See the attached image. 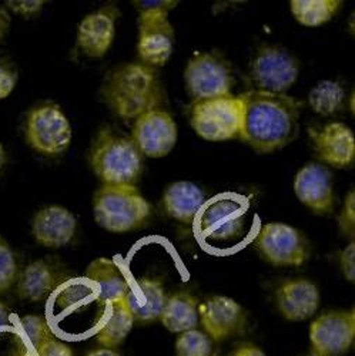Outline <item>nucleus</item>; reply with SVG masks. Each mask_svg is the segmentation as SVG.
<instances>
[{
	"mask_svg": "<svg viewBox=\"0 0 355 356\" xmlns=\"http://www.w3.org/2000/svg\"><path fill=\"white\" fill-rule=\"evenodd\" d=\"M167 295L163 282L156 278L141 277L130 280L123 301L137 322H155L160 319Z\"/></svg>",
	"mask_w": 355,
	"mask_h": 356,
	"instance_id": "obj_20",
	"label": "nucleus"
},
{
	"mask_svg": "<svg viewBox=\"0 0 355 356\" xmlns=\"http://www.w3.org/2000/svg\"><path fill=\"white\" fill-rule=\"evenodd\" d=\"M140 13H168L177 6V0H149V2H132Z\"/></svg>",
	"mask_w": 355,
	"mask_h": 356,
	"instance_id": "obj_36",
	"label": "nucleus"
},
{
	"mask_svg": "<svg viewBox=\"0 0 355 356\" xmlns=\"http://www.w3.org/2000/svg\"><path fill=\"white\" fill-rule=\"evenodd\" d=\"M160 321L171 334L196 330L198 325V300L189 291L174 292L167 296Z\"/></svg>",
	"mask_w": 355,
	"mask_h": 356,
	"instance_id": "obj_25",
	"label": "nucleus"
},
{
	"mask_svg": "<svg viewBox=\"0 0 355 356\" xmlns=\"http://www.w3.org/2000/svg\"><path fill=\"white\" fill-rule=\"evenodd\" d=\"M24 134L35 152L49 157L63 154L72 143L69 118L53 103L40 104L29 113Z\"/></svg>",
	"mask_w": 355,
	"mask_h": 356,
	"instance_id": "obj_8",
	"label": "nucleus"
},
{
	"mask_svg": "<svg viewBox=\"0 0 355 356\" xmlns=\"http://www.w3.org/2000/svg\"><path fill=\"white\" fill-rule=\"evenodd\" d=\"M46 2L43 0H12V2H6V8L22 17H35L38 16Z\"/></svg>",
	"mask_w": 355,
	"mask_h": 356,
	"instance_id": "obj_34",
	"label": "nucleus"
},
{
	"mask_svg": "<svg viewBox=\"0 0 355 356\" xmlns=\"http://www.w3.org/2000/svg\"><path fill=\"white\" fill-rule=\"evenodd\" d=\"M118 16L120 12L114 5L87 15L77 26V47L88 57H103L113 44Z\"/></svg>",
	"mask_w": 355,
	"mask_h": 356,
	"instance_id": "obj_16",
	"label": "nucleus"
},
{
	"mask_svg": "<svg viewBox=\"0 0 355 356\" xmlns=\"http://www.w3.org/2000/svg\"><path fill=\"white\" fill-rule=\"evenodd\" d=\"M250 202L235 193H221L207 200L194 221L198 238L210 247H227L246 231Z\"/></svg>",
	"mask_w": 355,
	"mask_h": 356,
	"instance_id": "obj_4",
	"label": "nucleus"
},
{
	"mask_svg": "<svg viewBox=\"0 0 355 356\" xmlns=\"http://www.w3.org/2000/svg\"><path fill=\"white\" fill-rule=\"evenodd\" d=\"M93 216L106 231L123 234L143 228L152 216V205L136 186L103 184L93 197Z\"/></svg>",
	"mask_w": 355,
	"mask_h": 356,
	"instance_id": "obj_5",
	"label": "nucleus"
},
{
	"mask_svg": "<svg viewBox=\"0 0 355 356\" xmlns=\"http://www.w3.org/2000/svg\"><path fill=\"white\" fill-rule=\"evenodd\" d=\"M12 318V309L5 302L0 301V335L12 332L15 330V323Z\"/></svg>",
	"mask_w": 355,
	"mask_h": 356,
	"instance_id": "obj_38",
	"label": "nucleus"
},
{
	"mask_svg": "<svg viewBox=\"0 0 355 356\" xmlns=\"http://www.w3.org/2000/svg\"><path fill=\"white\" fill-rule=\"evenodd\" d=\"M102 308L96 338L103 348L114 349L126 341L136 321L123 300L107 302Z\"/></svg>",
	"mask_w": 355,
	"mask_h": 356,
	"instance_id": "obj_24",
	"label": "nucleus"
},
{
	"mask_svg": "<svg viewBox=\"0 0 355 356\" xmlns=\"http://www.w3.org/2000/svg\"><path fill=\"white\" fill-rule=\"evenodd\" d=\"M294 193L299 201L318 216L334 211L336 194L333 175L327 167L308 163L294 177Z\"/></svg>",
	"mask_w": 355,
	"mask_h": 356,
	"instance_id": "obj_15",
	"label": "nucleus"
},
{
	"mask_svg": "<svg viewBox=\"0 0 355 356\" xmlns=\"http://www.w3.org/2000/svg\"><path fill=\"white\" fill-rule=\"evenodd\" d=\"M35 355H36V353H35ZM35 355H33V353H27V352H24V353L22 352L19 356H35Z\"/></svg>",
	"mask_w": 355,
	"mask_h": 356,
	"instance_id": "obj_43",
	"label": "nucleus"
},
{
	"mask_svg": "<svg viewBox=\"0 0 355 356\" xmlns=\"http://www.w3.org/2000/svg\"><path fill=\"white\" fill-rule=\"evenodd\" d=\"M93 301H96V295L86 278H69L53 292L54 307L63 314L77 312Z\"/></svg>",
	"mask_w": 355,
	"mask_h": 356,
	"instance_id": "obj_26",
	"label": "nucleus"
},
{
	"mask_svg": "<svg viewBox=\"0 0 355 356\" xmlns=\"http://www.w3.org/2000/svg\"><path fill=\"white\" fill-rule=\"evenodd\" d=\"M6 163H8V154H6V150H5L3 144L0 143V171L5 168Z\"/></svg>",
	"mask_w": 355,
	"mask_h": 356,
	"instance_id": "obj_42",
	"label": "nucleus"
},
{
	"mask_svg": "<svg viewBox=\"0 0 355 356\" xmlns=\"http://www.w3.org/2000/svg\"><path fill=\"white\" fill-rule=\"evenodd\" d=\"M232 356H265V353L261 348L253 343H243L234 350Z\"/></svg>",
	"mask_w": 355,
	"mask_h": 356,
	"instance_id": "obj_39",
	"label": "nucleus"
},
{
	"mask_svg": "<svg viewBox=\"0 0 355 356\" xmlns=\"http://www.w3.org/2000/svg\"><path fill=\"white\" fill-rule=\"evenodd\" d=\"M300 74V63L297 57L287 49L264 44L251 60L250 80L255 90L265 93L285 95Z\"/></svg>",
	"mask_w": 355,
	"mask_h": 356,
	"instance_id": "obj_10",
	"label": "nucleus"
},
{
	"mask_svg": "<svg viewBox=\"0 0 355 356\" xmlns=\"http://www.w3.org/2000/svg\"><path fill=\"white\" fill-rule=\"evenodd\" d=\"M19 80V72L16 66L8 58L0 60V100H3L12 95Z\"/></svg>",
	"mask_w": 355,
	"mask_h": 356,
	"instance_id": "obj_33",
	"label": "nucleus"
},
{
	"mask_svg": "<svg viewBox=\"0 0 355 356\" xmlns=\"http://www.w3.org/2000/svg\"><path fill=\"white\" fill-rule=\"evenodd\" d=\"M306 356H320V355H317V353H314V352H311V353H308V355H306Z\"/></svg>",
	"mask_w": 355,
	"mask_h": 356,
	"instance_id": "obj_44",
	"label": "nucleus"
},
{
	"mask_svg": "<svg viewBox=\"0 0 355 356\" xmlns=\"http://www.w3.org/2000/svg\"><path fill=\"white\" fill-rule=\"evenodd\" d=\"M36 356H74V353L69 345L52 338L36 350Z\"/></svg>",
	"mask_w": 355,
	"mask_h": 356,
	"instance_id": "obj_37",
	"label": "nucleus"
},
{
	"mask_svg": "<svg viewBox=\"0 0 355 356\" xmlns=\"http://www.w3.org/2000/svg\"><path fill=\"white\" fill-rule=\"evenodd\" d=\"M338 228L341 234L354 240L355 235V190L351 188L344 200L342 210L338 217Z\"/></svg>",
	"mask_w": 355,
	"mask_h": 356,
	"instance_id": "obj_32",
	"label": "nucleus"
},
{
	"mask_svg": "<svg viewBox=\"0 0 355 356\" xmlns=\"http://www.w3.org/2000/svg\"><path fill=\"white\" fill-rule=\"evenodd\" d=\"M344 99V87L338 81L321 80L311 88L308 104L317 114L331 115L341 110Z\"/></svg>",
	"mask_w": 355,
	"mask_h": 356,
	"instance_id": "obj_29",
	"label": "nucleus"
},
{
	"mask_svg": "<svg viewBox=\"0 0 355 356\" xmlns=\"http://www.w3.org/2000/svg\"><path fill=\"white\" fill-rule=\"evenodd\" d=\"M107 107L123 120L160 110L164 88L157 70L144 63H125L111 69L100 90Z\"/></svg>",
	"mask_w": 355,
	"mask_h": 356,
	"instance_id": "obj_2",
	"label": "nucleus"
},
{
	"mask_svg": "<svg viewBox=\"0 0 355 356\" xmlns=\"http://www.w3.org/2000/svg\"><path fill=\"white\" fill-rule=\"evenodd\" d=\"M17 262L8 241L0 236V293H5L17 281Z\"/></svg>",
	"mask_w": 355,
	"mask_h": 356,
	"instance_id": "obj_31",
	"label": "nucleus"
},
{
	"mask_svg": "<svg viewBox=\"0 0 355 356\" xmlns=\"http://www.w3.org/2000/svg\"><path fill=\"white\" fill-rule=\"evenodd\" d=\"M86 356H120L117 352H114L113 349H107V348H100V349H96L90 353H87Z\"/></svg>",
	"mask_w": 355,
	"mask_h": 356,
	"instance_id": "obj_41",
	"label": "nucleus"
},
{
	"mask_svg": "<svg viewBox=\"0 0 355 356\" xmlns=\"http://www.w3.org/2000/svg\"><path fill=\"white\" fill-rule=\"evenodd\" d=\"M84 278L90 282L96 302L104 305L111 301L123 300L129 288L130 277L122 265L110 258H97L88 264Z\"/></svg>",
	"mask_w": 355,
	"mask_h": 356,
	"instance_id": "obj_22",
	"label": "nucleus"
},
{
	"mask_svg": "<svg viewBox=\"0 0 355 356\" xmlns=\"http://www.w3.org/2000/svg\"><path fill=\"white\" fill-rule=\"evenodd\" d=\"M132 140L143 156L166 157L177 143V124L168 111H149L136 118Z\"/></svg>",
	"mask_w": 355,
	"mask_h": 356,
	"instance_id": "obj_14",
	"label": "nucleus"
},
{
	"mask_svg": "<svg viewBox=\"0 0 355 356\" xmlns=\"http://www.w3.org/2000/svg\"><path fill=\"white\" fill-rule=\"evenodd\" d=\"M198 321L207 337L223 342L246 330L247 314L235 300L216 295L198 304Z\"/></svg>",
	"mask_w": 355,
	"mask_h": 356,
	"instance_id": "obj_13",
	"label": "nucleus"
},
{
	"mask_svg": "<svg viewBox=\"0 0 355 356\" xmlns=\"http://www.w3.org/2000/svg\"><path fill=\"white\" fill-rule=\"evenodd\" d=\"M341 0H291L294 19L306 27H318L329 23L341 9Z\"/></svg>",
	"mask_w": 355,
	"mask_h": 356,
	"instance_id": "obj_27",
	"label": "nucleus"
},
{
	"mask_svg": "<svg viewBox=\"0 0 355 356\" xmlns=\"http://www.w3.org/2000/svg\"><path fill=\"white\" fill-rule=\"evenodd\" d=\"M253 244L261 258L274 266H301L310 257L304 234L284 222L261 225Z\"/></svg>",
	"mask_w": 355,
	"mask_h": 356,
	"instance_id": "obj_9",
	"label": "nucleus"
},
{
	"mask_svg": "<svg viewBox=\"0 0 355 356\" xmlns=\"http://www.w3.org/2000/svg\"><path fill=\"white\" fill-rule=\"evenodd\" d=\"M318 286L307 278H292L278 285L276 305L281 316L290 322L310 319L320 308Z\"/></svg>",
	"mask_w": 355,
	"mask_h": 356,
	"instance_id": "obj_17",
	"label": "nucleus"
},
{
	"mask_svg": "<svg viewBox=\"0 0 355 356\" xmlns=\"http://www.w3.org/2000/svg\"><path fill=\"white\" fill-rule=\"evenodd\" d=\"M340 268L348 282H355V243L351 241L340 252Z\"/></svg>",
	"mask_w": 355,
	"mask_h": 356,
	"instance_id": "obj_35",
	"label": "nucleus"
},
{
	"mask_svg": "<svg viewBox=\"0 0 355 356\" xmlns=\"http://www.w3.org/2000/svg\"><path fill=\"white\" fill-rule=\"evenodd\" d=\"M204 202V191L191 181L171 183L161 198L166 216L183 224H194Z\"/></svg>",
	"mask_w": 355,
	"mask_h": 356,
	"instance_id": "obj_23",
	"label": "nucleus"
},
{
	"mask_svg": "<svg viewBox=\"0 0 355 356\" xmlns=\"http://www.w3.org/2000/svg\"><path fill=\"white\" fill-rule=\"evenodd\" d=\"M239 97L243 102L242 140L257 153L278 152L299 137L304 102L258 90H248Z\"/></svg>",
	"mask_w": 355,
	"mask_h": 356,
	"instance_id": "obj_1",
	"label": "nucleus"
},
{
	"mask_svg": "<svg viewBox=\"0 0 355 356\" xmlns=\"http://www.w3.org/2000/svg\"><path fill=\"white\" fill-rule=\"evenodd\" d=\"M317 156L331 167L347 168L355 160V137L344 123H330L320 131L310 129Z\"/></svg>",
	"mask_w": 355,
	"mask_h": 356,
	"instance_id": "obj_19",
	"label": "nucleus"
},
{
	"mask_svg": "<svg viewBox=\"0 0 355 356\" xmlns=\"http://www.w3.org/2000/svg\"><path fill=\"white\" fill-rule=\"evenodd\" d=\"M184 83L193 103L231 96L234 76L227 58L219 51L194 54L184 70Z\"/></svg>",
	"mask_w": 355,
	"mask_h": 356,
	"instance_id": "obj_7",
	"label": "nucleus"
},
{
	"mask_svg": "<svg viewBox=\"0 0 355 356\" xmlns=\"http://www.w3.org/2000/svg\"><path fill=\"white\" fill-rule=\"evenodd\" d=\"M355 339V311H330L310 325V342L320 356H342Z\"/></svg>",
	"mask_w": 355,
	"mask_h": 356,
	"instance_id": "obj_11",
	"label": "nucleus"
},
{
	"mask_svg": "<svg viewBox=\"0 0 355 356\" xmlns=\"http://www.w3.org/2000/svg\"><path fill=\"white\" fill-rule=\"evenodd\" d=\"M212 339L198 330L179 334L175 341V356H212Z\"/></svg>",
	"mask_w": 355,
	"mask_h": 356,
	"instance_id": "obj_30",
	"label": "nucleus"
},
{
	"mask_svg": "<svg viewBox=\"0 0 355 356\" xmlns=\"http://www.w3.org/2000/svg\"><path fill=\"white\" fill-rule=\"evenodd\" d=\"M76 229V217L62 205L43 207L32 221L33 238L38 244L47 248H61L70 244Z\"/></svg>",
	"mask_w": 355,
	"mask_h": 356,
	"instance_id": "obj_18",
	"label": "nucleus"
},
{
	"mask_svg": "<svg viewBox=\"0 0 355 356\" xmlns=\"http://www.w3.org/2000/svg\"><path fill=\"white\" fill-rule=\"evenodd\" d=\"M190 124L207 141L242 140L243 102L240 97L227 96L191 103Z\"/></svg>",
	"mask_w": 355,
	"mask_h": 356,
	"instance_id": "obj_6",
	"label": "nucleus"
},
{
	"mask_svg": "<svg viewBox=\"0 0 355 356\" xmlns=\"http://www.w3.org/2000/svg\"><path fill=\"white\" fill-rule=\"evenodd\" d=\"M66 280L69 277L58 270L56 264L49 259H38L26 265L17 277V295L26 301L42 302Z\"/></svg>",
	"mask_w": 355,
	"mask_h": 356,
	"instance_id": "obj_21",
	"label": "nucleus"
},
{
	"mask_svg": "<svg viewBox=\"0 0 355 356\" xmlns=\"http://www.w3.org/2000/svg\"><path fill=\"white\" fill-rule=\"evenodd\" d=\"M17 345L26 349L27 353L36 350L49 339L54 338L46 318L40 315H26L19 319L17 330L15 331Z\"/></svg>",
	"mask_w": 355,
	"mask_h": 356,
	"instance_id": "obj_28",
	"label": "nucleus"
},
{
	"mask_svg": "<svg viewBox=\"0 0 355 356\" xmlns=\"http://www.w3.org/2000/svg\"><path fill=\"white\" fill-rule=\"evenodd\" d=\"M88 163L103 184L134 186L143 171V154L129 137L103 127L95 137Z\"/></svg>",
	"mask_w": 355,
	"mask_h": 356,
	"instance_id": "obj_3",
	"label": "nucleus"
},
{
	"mask_svg": "<svg viewBox=\"0 0 355 356\" xmlns=\"http://www.w3.org/2000/svg\"><path fill=\"white\" fill-rule=\"evenodd\" d=\"M10 27V15L6 9H0V42L5 39Z\"/></svg>",
	"mask_w": 355,
	"mask_h": 356,
	"instance_id": "obj_40",
	"label": "nucleus"
},
{
	"mask_svg": "<svg viewBox=\"0 0 355 356\" xmlns=\"http://www.w3.org/2000/svg\"><path fill=\"white\" fill-rule=\"evenodd\" d=\"M137 24V53L141 63L155 69L164 66L173 54L175 42L168 13H140Z\"/></svg>",
	"mask_w": 355,
	"mask_h": 356,
	"instance_id": "obj_12",
	"label": "nucleus"
}]
</instances>
